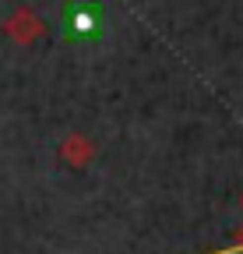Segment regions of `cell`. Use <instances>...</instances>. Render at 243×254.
<instances>
[]
</instances>
